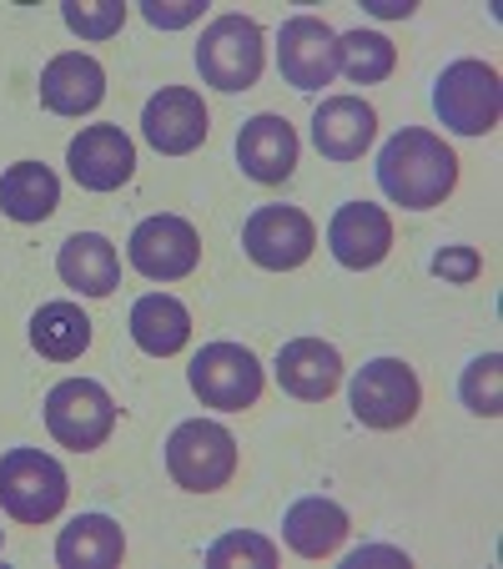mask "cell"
Returning <instances> with one entry per match:
<instances>
[{"label":"cell","instance_id":"1","mask_svg":"<svg viewBox=\"0 0 503 569\" xmlns=\"http://www.w3.org/2000/svg\"><path fill=\"white\" fill-rule=\"evenodd\" d=\"M378 187L408 212H429L459 187V157L439 131L403 127L378 151Z\"/></svg>","mask_w":503,"mask_h":569},{"label":"cell","instance_id":"2","mask_svg":"<svg viewBox=\"0 0 503 569\" xmlns=\"http://www.w3.org/2000/svg\"><path fill=\"white\" fill-rule=\"evenodd\" d=\"M66 469L41 449H11L0 459V509L16 525H46L66 509Z\"/></svg>","mask_w":503,"mask_h":569},{"label":"cell","instance_id":"3","mask_svg":"<svg viewBox=\"0 0 503 569\" xmlns=\"http://www.w3.org/2000/svg\"><path fill=\"white\" fill-rule=\"evenodd\" d=\"M167 473L192 495L227 489L237 473V439L212 419H187L167 439Z\"/></svg>","mask_w":503,"mask_h":569},{"label":"cell","instance_id":"4","mask_svg":"<svg viewBox=\"0 0 503 569\" xmlns=\"http://www.w3.org/2000/svg\"><path fill=\"white\" fill-rule=\"evenodd\" d=\"M46 429H51L56 443H66L76 453L101 449L117 429V398L91 378H66L46 393Z\"/></svg>","mask_w":503,"mask_h":569},{"label":"cell","instance_id":"5","mask_svg":"<svg viewBox=\"0 0 503 569\" xmlns=\"http://www.w3.org/2000/svg\"><path fill=\"white\" fill-rule=\"evenodd\" d=\"M433 107H439L443 127L463 131V137H483V131L499 127V111H503L499 71L489 61H453L433 81Z\"/></svg>","mask_w":503,"mask_h":569},{"label":"cell","instance_id":"6","mask_svg":"<svg viewBox=\"0 0 503 569\" xmlns=\"http://www.w3.org/2000/svg\"><path fill=\"white\" fill-rule=\"evenodd\" d=\"M197 71L217 91H247L262 76V31L247 16H217L197 41Z\"/></svg>","mask_w":503,"mask_h":569},{"label":"cell","instance_id":"7","mask_svg":"<svg viewBox=\"0 0 503 569\" xmlns=\"http://www.w3.org/2000/svg\"><path fill=\"white\" fill-rule=\"evenodd\" d=\"M418 403H423V388H418V373L403 358H373L368 368H358L353 413L363 429H378V433L408 429L418 419Z\"/></svg>","mask_w":503,"mask_h":569},{"label":"cell","instance_id":"8","mask_svg":"<svg viewBox=\"0 0 503 569\" xmlns=\"http://www.w3.org/2000/svg\"><path fill=\"white\" fill-rule=\"evenodd\" d=\"M187 378H192V393L202 398L207 409L242 413L262 398V363H258V353L242 343H207L202 353L192 358Z\"/></svg>","mask_w":503,"mask_h":569},{"label":"cell","instance_id":"9","mask_svg":"<svg viewBox=\"0 0 503 569\" xmlns=\"http://www.w3.org/2000/svg\"><path fill=\"white\" fill-rule=\"evenodd\" d=\"M242 248L258 268L292 272L312 258V248H318V227H312V217L302 212V207L268 202L242 222Z\"/></svg>","mask_w":503,"mask_h":569},{"label":"cell","instance_id":"10","mask_svg":"<svg viewBox=\"0 0 503 569\" xmlns=\"http://www.w3.org/2000/svg\"><path fill=\"white\" fill-rule=\"evenodd\" d=\"M127 252L141 278L177 282V278H187V272H197V262H202V237H197V227L187 222V217L157 212V217H147V222H137Z\"/></svg>","mask_w":503,"mask_h":569},{"label":"cell","instance_id":"11","mask_svg":"<svg viewBox=\"0 0 503 569\" xmlns=\"http://www.w3.org/2000/svg\"><path fill=\"white\" fill-rule=\"evenodd\" d=\"M278 66H282V81H288V87L322 91L332 76H338V36H332V26L318 21V16H292V21H282Z\"/></svg>","mask_w":503,"mask_h":569},{"label":"cell","instance_id":"12","mask_svg":"<svg viewBox=\"0 0 503 569\" xmlns=\"http://www.w3.org/2000/svg\"><path fill=\"white\" fill-rule=\"evenodd\" d=\"M66 167L87 192H117L137 172V147L121 127H87L66 147Z\"/></svg>","mask_w":503,"mask_h":569},{"label":"cell","instance_id":"13","mask_svg":"<svg viewBox=\"0 0 503 569\" xmlns=\"http://www.w3.org/2000/svg\"><path fill=\"white\" fill-rule=\"evenodd\" d=\"M141 137L161 157H187L207 141V107L192 87H161L141 111Z\"/></svg>","mask_w":503,"mask_h":569},{"label":"cell","instance_id":"14","mask_svg":"<svg viewBox=\"0 0 503 569\" xmlns=\"http://www.w3.org/2000/svg\"><path fill=\"white\" fill-rule=\"evenodd\" d=\"M328 248L332 258L343 268L363 272V268H378V262L393 252V217L373 202H348L332 212L328 222Z\"/></svg>","mask_w":503,"mask_h":569},{"label":"cell","instance_id":"15","mask_svg":"<svg viewBox=\"0 0 503 569\" xmlns=\"http://www.w3.org/2000/svg\"><path fill=\"white\" fill-rule=\"evenodd\" d=\"M107 97V71L87 51H61L41 71V107L56 117H87Z\"/></svg>","mask_w":503,"mask_h":569},{"label":"cell","instance_id":"16","mask_svg":"<svg viewBox=\"0 0 503 569\" xmlns=\"http://www.w3.org/2000/svg\"><path fill=\"white\" fill-rule=\"evenodd\" d=\"M237 161H242V172L262 187L288 182L292 167H298V131H292V121L272 117V111L252 117L242 127V137H237Z\"/></svg>","mask_w":503,"mask_h":569},{"label":"cell","instance_id":"17","mask_svg":"<svg viewBox=\"0 0 503 569\" xmlns=\"http://www.w3.org/2000/svg\"><path fill=\"white\" fill-rule=\"evenodd\" d=\"M378 137V111L363 97H328L312 111V141L328 161H358Z\"/></svg>","mask_w":503,"mask_h":569},{"label":"cell","instance_id":"18","mask_svg":"<svg viewBox=\"0 0 503 569\" xmlns=\"http://www.w3.org/2000/svg\"><path fill=\"white\" fill-rule=\"evenodd\" d=\"M278 383L302 403H322L343 383V353L322 338H292L278 353Z\"/></svg>","mask_w":503,"mask_h":569},{"label":"cell","instance_id":"19","mask_svg":"<svg viewBox=\"0 0 503 569\" xmlns=\"http://www.w3.org/2000/svg\"><path fill=\"white\" fill-rule=\"evenodd\" d=\"M56 272H61L66 288L87 292V298H111V292L121 288V258L101 232L66 237L61 258H56Z\"/></svg>","mask_w":503,"mask_h":569},{"label":"cell","instance_id":"20","mask_svg":"<svg viewBox=\"0 0 503 569\" xmlns=\"http://www.w3.org/2000/svg\"><path fill=\"white\" fill-rule=\"evenodd\" d=\"M282 539H288V549L302 559L338 555V545L348 539V509L322 495L298 499V505L288 509V519H282Z\"/></svg>","mask_w":503,"mask_h":569},{"label":"cell","instance_id":"21","mask_svg":"<svg viewBox=\"0 0 503 569\" xmlns=\"http://www.w3.org/2000/svg\"><path fill=\"white\" fill-rule=\"evenodd\" d=\"M127 555V535L107 515H81L56 539V565L61 569H111Z\"/></svg>","mask_w":503,"mask_h":569},{"label":"cell","instance_id":"22","mask_svg":"<svg viewBox=\"0 0 503 569\" xmlns=\"http://www.w3.org/2000/svg\"><path fill=\"white\" fill-rule=\"evenodd\" d=\"M131 338H137L141 353L172 358V353H182L187 338H192V312H187L172 292H147V298H137V308H131Z\"/></svg>","mask_w":503,"mask_h":569},{"label":"cell","instance_id":"23","mask_svg":"<svg viewBox=\"0 0 503 569\" xmlns=\"http://www.w3.org/2000/svg\"><path fill=\"white\" fill-rule=\"evenodd\" d=\"M61 202V182L41 161H16L11 172L0 177V212L11 222H46Z\"/></svg>","mask_w":503,"mask_h":569},{"label":"cell","instance_id":"24","mask_svg":"<svg viewBox=\"0 0 503 569\" xmlns=\"http://www.w3.org/2000/svg\"><path fill=\"white\" fill-rule=\"evenodd\" d=\"M31 343L36 353L56 358V363H71L91 348V318L76 302H46L31 318Z\"/></svg>","mask_w":503,"mask_h":569},{"label":"cell","instance_id":"25","mask_svg":"<svg viewBox=\"0 0 503 569\" xmlns=\"http://www.w3.org/2000/svg\"><path fill=\"white\" fill-rule=\"evenodd\" d=\"M398 66V46L378 31H348L338 36V71H348V81L358 87H378L388 81Z\"/></svg>","mask_w":503,"mask_h":569},{"label":"cell","instance_id":"26","mask_svg":"<svg viewBox=\"0 0 503 569\" xmlns=\"http://www.w3.org/2000/svg\"><path fill=\"white\" fill-rule=\"evenodd\" d=\"M463 403H469L479 419H499L503 413V358L499 353H483L463 368V383H459Z\"/></svg>","mask_w":503,"mask_h":569},{"label":"cell","instance_id":"27","mask_svg":"<svg viewBox=\"0 0 503 569\" xmlns=\"http://www.w3.org/2000/svg\"><path fill=\"white\" fill-rule=\"evenodd\" d=\"M61 21L71 26L81 41H107V36L121 31V21H127V6H121V0H66V6H61Z\"/></svg>","mask_w":503,"mask_h":569},{"label":"cell","instance_id":"28","mask_svg":"<svg viewBox=\"0 0 503 569\" xmlns=\"http://www.w3.org/2000/svg\"><path fill=\"white\" fill-rule=\"evenodd\" d=\"M207 565L227 569V565H252V569H272L278 565V545L268 535H252V529H237V535H222L212 549H207Z\"/></svg>","mask_w":503,"mask_h":569},{"label":"cell","instance_id":"29","mask_svg":"<svg viewBox=\"0 0 503 569\" xmlns=\"http://www.w3.org/2000/svg\"><path fill=\"white\" fill-rule=\"evenodd\" d=\"M202 11H207L202 0H172V6H161V0H147V6H141V16H147L157 31H182V26H192Z\"/></svg>","mask_w":503,"mask_h":569},{"label":"cell","instance_id":"30","mask_svg":"<svg viewBox=\"0 0 503 569\" xmlns=\"http://www.w3.org/2000/svg\"><path fill=\"white\" fill-rule=\"evenodd\" d=\"M433 272L449 278V282H473L483 272V262H479V252L473 248H443L439 258H433Z\"/></svg>","mask_w":503,"mask_h":569},{"label":"cell","instance_id":"31","mask_svg":"<svg viewBox=\"0 0 503 569\" xmlns=\"http://www.w3.org/2000/svg\"><path fill=\"white\" fill-rule=\"evenodd\" d=\"M368 11H373V16H388V21H393V16H413V6H408V0H373Z\"/></svg>","mask_w":503,"mask_h":569}]
</instances>
